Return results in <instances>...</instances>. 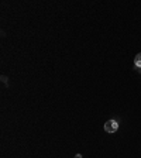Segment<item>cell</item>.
Segmentation results:
<instances>
[{"label": "cell", "mask_w": 141, "mask_h": 158, "mask_svg": "<svg viewBox=\"0 0 141 158\" xmlns=\"http://www.w3.org/2000/svg\"><path fill=\"white\" fill-rule=\"evenodd\" d=\"M75 158H82V155H81V154H76Z\"/></svg>", "instance_id": "3957f363"}, {"label": "cell", "mask_w": 141, "mask_h": 158, "mask_svg": "<svg viewBox=\"0 0 141 158\" xmlns=\"http://www.w3.org/2000/svg\"><path fill=\"white\" fill-rule=\"evenodd\" d=\"M134 65H136L137 68H141V52L136 55V60H134Z\"/></svg>", "instance_id": "7a4b0ae2"}, {"label": "cell", "mask_w": 141, "mask_h": 158, "mask_svg": "<svg viewBox=\"0 0 141 158\" xmlns=\"http://www.w3.org/2000/svg\"><path fill=\"white\" fill-rule=\"evenodd\" d=\"M117 129H119V123L116 120H107L104 123V130L107 131V133H116Z\"/></svg>", "instance_id": "6da1fadb"}]
</instances>
